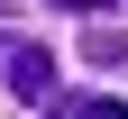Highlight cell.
Wrapping results in <instances>:
<instances>
[{"instance_id":"2","label":"cell","mask_w":128,"mask_h":119,"mask_svg":"<svg viewBox=\"0 0 128 119\" xmlns=\"http://www.w3.org/2000/svg\"><path fill=\"white\" fill-rule=\"evenodd\" d=\"M64 119H128V101H55Z\"/></svg>"},{"instance_id":"5","label":"cell","mask_w":128,"mask_h":119,"mask_svg":"<svg viewBox=\"0 0 128 119\" xmlns=\"http://www.w3.org/2000/svg\"><path fill=\"white\" fill-rule=\"evenodd\" d=\"M9 46H18V37H9V28H0V64H9Z\"/></svg>"},{"instance_id":"1","label":"cell","mask_w":128,"mask_h":119,"mask_svg":"<svg viewBox=\"0 0 128 119\" xmlns=\"http://www.w3.org/2000/svg\"><path fill=\"white\" fill-rule=\"evenodd\" d=\"M0 73H9V92H18V101H55V55H46V46H9Z\"/></svg>"},{"instance_id":"4","label":"cell","mask_w":128,"mask_h":119,"mask_svg":"<svg viewBox=\"0 0 128 119\" xmlns=\"http://www.w3.org/2000/svg\"><path fill=\"white\" fill-rule=\"evenodd\" d=\"M46 9H119V0H46Z\"/></svg>"},{"instance_id":"3","label":"cell","mask_w":128,"mask_h":119,"mask_svg":"<svg viewBox=\"0 0 128 119\" xmlns=\"http://www.w3.org/2000/svg\"><path fill=\"white\" fill-rule=\"evenodd\" d=\"M82 46H92V55H101V64H128V37H119V28H92Z\"/></svg>"}]
</instances>
